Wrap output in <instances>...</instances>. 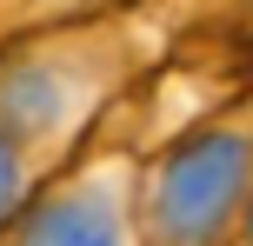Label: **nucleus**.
Masks as SVG:
<instances>
[{
    "label": "nucleus",
    "instance_id": "f257e3e1",
    "mask_svg": "<svg viewBox=\"0 0 253 246\" xmlns=\"http://www.w3.org/2000/svg\"><path fill=\"white\" fill-rule=\"evenodd\" d=\"M253 200V93L140 160V246H240Z\"/></svg>",
    "mask_w": 253,
    "mask_h": 246
},
{
    "label": "nucleus",
    "instance_id": "7ed1b4c3",
    "mask_svg": "<svg viewBox=\"0 0 253 246\" xmlns=\"http://www.w3.org/2000/svg\"><path fill=\"white\" fill-rule=\"evenodd\" d=\"M7 246H140V160L126 146L67 160L40 180Z\"/></svg>",
    "mask_w": 253,
    "mask_h": 246
},
{
    "label": "nucleus",
    "instance_id": "39448f33",
    "mask_svg": "<svg viewBox=\"0 0 253 246\" xmlns=\"http://www.w3.org/2000/svg\"><path fill=\"white\" fill-rule=\"evenodd\" d=\"M240 246H253V200H247V220H240Z\"/></svg>",
    "mask_w": 253,
    "mask_h": 246
},
{
    "label": "nucleus",
    "instance_id": "423d86ee",
    "mask_svg": "<svg viewBox=\"0 0 253 246\" xmlns=\"http://www.w3.org/2000/svg\"><path fill=\"white\" fill-rule=\"evenodd\" d=\"M0 246H7V240H0Z\"/></svg>",
    "mask_w": 253,
    "mask_h": 246
},
{
    "label": "nucleus",
    "instance_id": "f03ea898",
    "mask_svg": "<svg viewBox=\"0 0 253 246\" xmlns=\"http://www.w3.org/2000/svg\"><path fill=\"white\" fill-rule=\"evenodd\" d=\"M120 87V34L114 27H67L34 34L0 53V133L27 160L60 173V153L93 127L100 100Z\"/></svg>",
    "mask_w": 253,
    "mask_h": 246
},
{
    "label": "nucleus",
    "instance_id": "20e7f679",
    "mask_svg": "<svg viewBox=\"0 0 253 246\" xmlns=\"http://www.w3.org/2000/svg\"><path fill=\"white\" fill-rule=\"evenodd\" d=\"M34 193H40V167L7 140V133H0V240L13 233V220L27 213V200H34Z\"/></svg>",
    "mask_w": 253,
    "mask_h": 246
}]
</instances>
